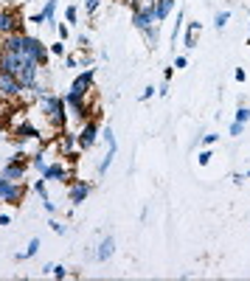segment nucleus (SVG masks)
Returning a JSON list of instances; mask_svg holds the SVG:
<instances>
[{
    "instance_id": "4",
    "label": "nucleus",
    "mask_w": 250,
    "mask_h": 281,
    "mask_svg": "<svg viewBox=\"0 0 250 281\" xmlns=\"http://www.w3.org/2000/svg\"><path fill=\"white\" fill-rule=\"evenodd\" d=\"M96 135H99V121H96V118H90V121L82 124L79 135H76V146H79V149H90L93 143H96Z\"/></svg>"
},
{
    "instance_id": "31",
    "label": "nucleus",
    "mask_w": 250,
    "mask_h": 281,
    "mask_svg": "<svg viewBox=\"0 0 250 281\" xmlns=\"http://www.w3.org/2000/svg\"><path fill=\"white\" fill-rule=\"evenodd\" d=\"M51 273H53L56 278H65V276H68V270H65L62 265H59V267H51Z\"/></svg>"
},
{
    "instance_id": "27",
    "label": "nucleus",
    "mask_w": 250,
    "mask_h": 281,
    "mask_svg": "<svg viewBox=\"0 0 250 281\" xmlns=\"http://www.w3.org/2000/svg\"><path fill=\"white\" fill-rule=\"evenodd\" d=\"M197 163L200 166H208V163H211V152H200L197 155Z\"/></svg>"
},
{
    "instance_id": "6",
    "label": "nucleus",
    "mask_w": 250,
    "mask_h": 281,
    "mask_svg": "<svg viewBox=\"0 0 250 281\" xmlns=\"http://www.w3.org/2000/svg\"><path fill=\"white\" fill-rule=\"evenodd\" d=\"M23 85L17 76L11 73H0V96H6V99H14V96H20Z\"/></svg>"
},
{
    "instance_id": "13",
    "label": "nucleus",
    "mask_w": 250,
    "mask_h": 281,
    "mask_svg": "<svg viewBox=\"0 0 250 281\" xmlns=\"http://www.w3.org/2000/svg\"><path fill=\"white\" fill-rule=\"evenodd\" d=\"M43 177H45V180H65V183H70V180H73V175H70V172L65 169L62 163H53V166H48V169L43 172Z\"/></svg>"
},
{
    "instance_id": "7",
    "label": "nucleus",
    "mask_w": 250,
    "mask_h": 281,
    "mask_svg": "<svg viewBox=\"0 0 250 281\" xmlns=\"http://www.w3.org/2000/svg\"><path fill=\"white\" fill-rule=\"evenodd\" d=\"M104 141H107V155H104V160H101V166H99V172L101 175H107V169H110V163H112V158H116V152H118V143H116V135H112V129L110 127H104Z\"/></svg>"
},
{
    "instance_id": "17",
    "label": "nucleus",
    "mask_w": 250,
    "mask_h": 281,
    "mask_svg": "<svg viewBox=\"0 0 250 281\" xmlns=\"http://www.w3.org/2000/svg\"><path fill=\"white\" fill-rule=\"evenodd\" d=\"M76 146V135L65 133L62 135V143H59V155H65V158H70V149Z\"/></svg>"
},
{
    "instance_id": "23",
    "label": "nucleus",
    "mask_w": 250,
    "mask_h": 281,
    "mask_svg": "<svg viewBox=\"0 0 250 281\" xmlns=\"http://www.w3.org/2000/svg\"><path fill=\"white\" fill-rule=\"evenodd\" d=\"M247 118H250V110H247V107H239V110H236V121H239V124H245Z\"/></svg>"
},
{
    "instance_id": "20",
    "label": "nucleus",
    "mask_w": 250,
    "mask_h": 281,
    "mask_svg": "<svg viewBox=\"0 0 250 281\" xmlns=\"http://www.w3.org/2000/svg\"><path fill=\"white\" fill-rule=\"evenodd\" d=\"M37 250H40V239H31V242H28V248H26V253H17L14 259L23 261V259H28V256H34Z\"/></svg>"
},
{
    "instance_id": "3",
    "label": "nucleus",
    "mask_w": 250,
    "mask_h": 281,
    "mask_svg": "<svg viewBox=\"0 0 250 281\" xmlns=\"http://www.w3.org/2000/svg\"><path fill=\"white\" fill-rule=\"evenodd\" d=\"M0 191H3V202H11V205L23 202V197H26V186H23L20 180H6V177H0Z\"/></svg>"
},
{
    "instance_id": "25",
    "label": "nucleus",
    "mask_w": 250,
    "mask_h": 281,
    "mask_svg": "<svg viewBox=\"0 0 250 281\" xmlns=\"http://www.w3.org/2000/svg\"><path fill=\"white\" fill-rule=\"evenodd\" d=\"M242 133H245V124H239V121H234V124H230V135H236V138H239Z\"/></svg>"
},
{
    "instance_id": "28",
    "label": "nucleus",
    "mask_w": 250,
    "mask_h": 281,
    "mask_svg": "<svg viewBox=\"0 0 250 281\" xmlns=\"http://www.w3.org/2000/svg\"><path fill=\"white\" fill-rule=\"evenodd\" d=\"M85 9L90 11V14H96V11H99V0H85Z\"/></svg>"
},
{
    "instance_id": "32",
    "label": "nucleus",
    "mask_w": 250,
    "mask_h": 281,
    "mask_svg": "<svg viewBox=\"0 0 250 281\" xmlns=\"http://www.w3.org/2000/svg\"><path fill=\"white\" fill-rule=\"evenodd\" d=\"M51 228L56 231V234H65V231H68V228H65V225H62V222H56V219H53V222H51Z\"/></svg>"
},
{
    "instance_id": "35",
    "label": "nucleus",
    "mask_w": 250,
    "mask_h": 281,
    "mask_svg": "<svg viewBox=\"0 0 250 281\" xmlns=\"http://www.w3.org/2000/svg\"><path fill=\"white\" fill-rule=\"evenodd\" d=\"M28 23H45V17H43V11H40V14H34V17H31V20H28Z\"/></svg>"
},
{
    "instance_id": "11",
    "label": "nucleus",
    "mask_w": 250,
    "mask_h": 281,
    "mask_svg": "<svg viewBox=\"0 0 250 281\" xmlns=\"http://www.w3.org/2000/svg\"><path fill=\"white\" fill-rule=\"evenodd\" d=\"M87 194H90V186H87V183H82V180H70V191H68V197H70V202H73V205H82Z\"/></svg>"
},
{
    "instance_id": "30",
    "label": "nucleus",
    "mask_w": 250,
    "mask_h": 281,
    "mask_svg": "<svg viewBox=\"0 0 250 281\" xmlns=\"http://www.w3.org/2000/svg\"><path fill=\"white\" fill-rule=\"evenodd\" d=\"M180 26H183V11L177 14V23H175V28H171V40L177 37V31H180Z\"/></svg>"
},
{
    "instance_id": "15",
    "label": "nucleus",
    "mask_w": 250,
    "mask_h": 281,
    "mask_svg": "<svg viewBox=\"0 0 250 281\" xmlns=\"http://www.w3.org/2000/svg\"><path fill=\"white\" fill-rule=\"evenodd\" d=\"M112 250H116V239H112V236H107L104 239V242H101L99 245V261H107V259H110V256H112Z\"/></svg>"
},
{
    "instance_id": "37",
    "label": "nucleus",
    "mask_w": 250,
    "mask_h": 281,
    "mask_svg": "<svg viewBox=\"0 0 250 281\" xmlns=\"http://www.w3.org/2000/svg\"><path fill=\"white\" fill-rule=\"evenodd\" d=\"M0 202H3V191H0Z\"/></svg>"
},
{
    "instance_id": "1",
    "label": "nucleus",
    "mask_w": 250,
    "mask_h": 281,
    "mask_svg": "<svg viewBox=\"0 0 250 281\" xmlns=\"http://www.w3.org/2000/svg\"><path fill=\"white\" fill-rule=\"evenodd\" d=\"M43 110H45V118L51 121V127H56V129L65 127V113H68V101L65 99H59V96H45Z\"/></svg>"
},
{
    "instance_id": "29",
    "label": "nucleus",
    "mask_w": 250,
    "mask_h": 281,
    "mask_svg": "<svg viewBox=\"0 0 250 281\" xmlns=\"http://www.w3.org/2000/svg\"><path fill=\"white\" fill-rule=\"evenodd\" d=\"M228 11H222V14H217V28H225V23H228Z\"/></svg>"
},
{
    "instance_id": "36",
    "label": "nucleus",
    "mask_w": 250,
    "mask_h": 281,
    "mask_svg": "<svg viewBox=\"0 0 250 281\" xmlns=\"http://www.w3.org/2000/svg\"><path fill=\"white\" fill-rule=\"evenodd\" d=\"M0 225H9V217H6V214L0 217Z\"/></svg>"
},
{
    "instance_id": "22",
    "label": "nucleus",
    "mask_w": 250,
    "mask_h": 281,
    "mask_svg": "<svg viewBox=\"0 0 250 281\" xmlns=\"http://www.w3.org/2000/svg\"><path fill=\"white\" fill-rule=\"evenodd\" d=\"M31 163L37 166V172H45V169H48V163H45V155H34Z\"/></svg>"
},
{
    "instance_id": "5",
    "label": "nucleus",
    "mask_w": 250,
    "mask_h": 281,
    "mask_svg": "<svg viewBox=\"0 0 250 281\" xmlns=\"http://www.w3.org/2000/svg\"><path fill=\"white\" fill-rule=\"evenodd\" d=\"M23 53H26L31 62H37V65H45V59H48V48L40 43L37 37H26V51Z\"/></svg>"
},
{
    "instance_id": "33",
    "label": "nucleus",
    "mask_w": 250,
    "mask_h": 281,
    "mask_svg": "<svg viewBox=\"0 0 250 281\" xmlns=\"http://www.w3.org/2000/svg\"><path fill=\"white\" fill-rule=\"evenodd\" d=\"M234 76H236V82H245V79H247V73H245L242 68H236V73H234Z\"/></svg>"
},
{
    "instance_id": "9",
    "label": "nucleus",
    "mask_w": 250,
    "mask_h": 281,
    "mask_svg": "<svg viewBox=\"0 0 250 281\" xmlns=\"http://www.w3.org/2000/svg\"><path fill=\"white\" fill-rule=\"evenodd\" d=\"M17 28H20V17H17L14 11H9V9H0V34L9 37V34H14Z\"/></svg>"
},
{
    "instance_id": "12",
    "label": "nucleus",
    "mask_w": 250,
    "mask_h": 281,
    "mask_svg": "<svg viewBox=\"0 0 250 281\" xmlns=\"http://www.w3.org/2000/svg\"><path fill=\"white\" fill-rule=\"evenodd\" d=\"M135 28H141V31H149V28L155 26V11H146V9H135V17H132Z\"/></svg>"
},
{
    "instance_id": "2",
    "label": "nucleus",
    "mask_w": 250,
    "mask_h": 281,
    "mask_svg": "<svg viewBox=\"0 0 250 281\" xmlns=\"http://www.w3.org/2000/svg\"><path fill=\"white\" fill-rule=\"evenodd\" d=\"M90 87H93V70H85V73H82L79 79L73 82V85H70V90H68V96H65V101H68L70 107H79L82 101L87 99Z\"/></svg>"
},
{
    "instance_id": "19",
    "label": "nucleus",
    "mask_w": 250,
    "mask_h": 281,
    "mask_svg": "<svg viewBox=\"0 0 250 281\" xmlns=\"http://www.w3.org/2000/svg\"><path fill=\"white\" fill-rule=\"evenodd\" d=\"M197 31H200V23H188V34H186V48H194V43H197Z\"/></svg>"
},
{
    "instance_id": "24",
    "label": "nucleus",
    "mask_w": 250,
    "mask_h": 281,
    "mask_svg": "<svg viewBox=\"0 0 250 281\" xmlns=\"http://www.w3.org/2000/svg\"><path fill=\"white\" fill-rule=\"evenodd\" d=\"M48 51L53 53V57H62V53H65V45H62V40H59V43H53V45L48 48Z\"/></svg>"
},
{
    "instance_id": "34",
    "label": "nucleus",
    "mask_w": 250,
    "mask_h": 281,
    "mask_svg": "<svg viewBox=\"0 0 250 281\" xmlns=\"http://www.w3.org/2000/svg\"><path fill=\"white\" fill-rule=\"evenodd\" d=\"M186 65H188L186 57H177V59H175V68H186Z\"/></svg>"
},
{
    "instance_id": "16",
    "label": "nucleus",
    "mask_w": 250,
    "mask_h": 281,
    "mask_svg": "<svg viewBox=\"0 0 250 281\" xmlns=\"http://www.w3.org/2000/svg\"><path fill=\"white\" fill-rule=\"evenodd\" d=\"M34 189H37V194L40 197H43V205H45V211H56V205H53V202L48 200V191H45V180H37V183H34Z\"/></svg>"
},
{
    "instance_id": "21",
    "label": "nucleus",
    "mask_w": 250,
    "mask_h": 281,
    "mask_svg": "<svg viewBox=\"0 0 250 281\" xmlns=\"http://www.w3.org/2000/svg\"><path fill=\"white\" fill-rule=\"evenodd\" d=\"M53 11H56V0H48V3H45V9H43V17L48 23H53Z\"/></svg>"
},
{
    "instance_id": "18",
    "label": "nucleus",
    "mask_w": 250,
    "mask_h": 281,
    "mask_svg": "<svg viewBox=\"0 0 250 281\" xmlns=\"http://www.w3.org/2000/svg\"><path fill=\"white\" fill-rule=\"evenodd\" d=\"M17 141H26V138H37V129L31 127V124H20V127L14 129Z\"/></svg>"
},
{
    "instance_id": "8",
    "label": "nucleus",
    "mask_w": 250,
    "mask_h": 281,
    "mask_svg": "<svg viewBox=\"0 0 250 281\" xmlns=\"http://www.w3.org/2000/svg\"><path fill=\"white\" fill-rule=\"evenodd\" d=\"M23 175H26V160H23V155L11 158V163L0 172V177H6V180H23Z\"/></svg>"
},
{
    "instance_id": "14",
    "label": "nucleus",
    "mask_w": 250,
    "mask_h": 281,
    "mask_svg": "<svg viewBox=\"0 0 250 281\" xmlns=\"http://www.w3.org/2000/svg\"><path fill=\"white\" fill-rule=\"evenodd\" d=\"M175 6V0H155V20H166Z\"/></svg>"
},
{
    "instance_id": "26",
    "label": "nucleus",
    "mask_w": 250,
    "mask_h": 281,
    "mask_svg": "<svg viewBox=\"0 0 250 281\" xmlns=\"http://www.w3.org/2000/svg\"><path fill=\"white\" fill-rule=\"evenodd\" d=\"M65 17H68V23H76V17H79V11H76V6H68V11H65Z\"/></svg>"
},
{
    "instance_id": "10",
    "label": "nucleus",
    "mask_w": 250,
    "mask_h": 281,
    "mask_svg": "<svg viewBox=\"0 0 250 281\" xmlns=\"http://www.w3.org/2000/svg\"><path fill=\"white\" fill-rule=\"evenodd\" d=\"M0 48L3 51H14V53H23L26 51V34H20V31H14V34H9V37L0 43Z\"/></svg>"
}]
</instances>
